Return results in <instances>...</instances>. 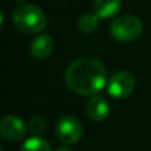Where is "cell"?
I'll list each match as a JSON object with an SVG mask.
<instances>
[{
    "label": "cell",
    "instance_id": "6da1fadb",
    "mask_svg": "<svg viewBox=\"0 0 151 151\" xmlns=\"http://www.w3.org/2000/svg\"><path fill=\"white\" fill-rule=\"evenodd\" d=\"M65 82L72 91L80 96H94L106 85V69L96 58H77L66 68Z\"/></svg>",
    "mask_w": 151,
    "mask_h": 151
},
{
    "label": "cell",
    "instance_id": "4fadbf2b",
    "mask_svg": "<svg viewBox=\"0 0 151 151\" xmlns=\"http://www.w3.org/2000/svg\"><path fill=\"white\" fill-rule=\"evenodd\" d=\"M56 151H72L69 147H66V146H64V147H60V149H57Z\"/></svg>",
    "mask_w": 151,
    "mask_h": 151
},
{
    "label": "cell",
    "instance_id": "ba28073f",
    "mask_svg": "<svg viewBox=\"0 0 151 151\" xmlns=\"http://www.w3.org/2000/svg\"><path fill=\"white\" fill-rule=\"evenodd\" d=\"M110 106L107 101L102 97H91L86 104V113L89 118L96 122H102L109 117Z\"/></svg>",
    "mask_w": 151,
    "mask_h": 151
},
{
    "label": "cell",
    "instance_id": "7c38bea8",
    "mask_svg": "<svg viewBox=\"0 0 151 151\" xmlns=\"http://www.w3.org/2000/svg\"><path fill=\"white\" fill-rule=\"evenodd\" d=\"M27 130L32 134V137H40L45 131V121L41 117H32L28 121Z\"/></svg>",
    "mask_w": 151,
    "mask_h": 151
},
{
    "label": "cell",
    "instance_id": "52a82bcc",
    "mask_svg": "<svg viewBox=\"0 0 151 151\" xmlns=\"http://www.w3.org/2000/svg\"><path fill=\"white\" fill-rule=\"evenodd\" d=\"M53 48H55L53 39L49 35L42 33L32 41L29 50H31V56L33 58H36V60H45L53 52Z\"/></svg>",
    "mask_w": 151,
    "mask_h": 151
},
{
    "label": "cell",
    "instance_id": "9c48e42d",
    "mask_svg": "<svg viewBox=\"0 0 151 151\" xmlns=\"http://www.w3.org/2000/svg\"><path fill=\"white\" fill-rule=\"evenodd\" d=\"M94 12L99 19L114 17L121 11L122 1L121 0H94Z\"/></svg>",
    "mask_w": 151,
    "mask_h": 151
},
{
    "label": "cell",
    "instance_id": "8992f818",
    "mask_svg": "<svg viewBox=\"0 0 151 151\" xmlns=\"http://www.w3.org/2000/svg\"><path fill=\"white\" fill-rule=\"evenodd\" d=\"M27 131V126L15 115H5L0 122V133L8 141H20Z\"/></svg>",
    "mask_w": 151,
    "mask_h": 151
},
{
    "label": "cell",
    "instance_id": "5bb4252c",
    "mask_svg": "<svg viewBox=\"0 0 151 151\" xmlns=\"http://www.w3.org/2000/svg\"><path fill=\"white\" fill-rule=\"evenodd\" d=\"M17 1H20V0H17ZM21 1H23V0H21Z\"/></svg>",
    "mask_w": 151,
    "mask_h": 151
},
{
    "label": "cell",
    "instance_id": "30bf717a",
    "mask_svg": "<svg viewBox=\"0 0 151 151\" xmlns=\"http://www.w3.org/2000/svg\"><path fill=\"white\" fill-rule=\"evenodd\" d=\"M98 20L99 17L96 13H85L78 19V29L83 33H93L97 28H98Z\"/></svg>",
    "mask_w": 151,
    "mask_h": 151
},
{
    "label": "cell",
    "instance_id": "9a60e30c",
    "mask_svg": "<svg viewBox=\"0 0 151 151\" xmlns=\"http://www.w3.org/2000/svg\"><path fill=\"white\" fill-rule=\"evenodd\" d=\"M0 151H3V150H0Z\"/></svg>",
    "mask_w": 151,
    "mask_h": 151
},
{
    "label": "cell",
    "instance_id": "8fae6325",
    "mask_svg": "<svg viewBox=\"0 0 151 151\" xmlns=\"http://www.w3.org/2000/svg\"><path fill=\"white\" fill-rule=\"evenodd\" d=\"M20 151H52L50 145L41 137H32L23 143Z\"/></svg>",
    "mask_w": 151,
    "mask_h": 151
},
{
    "label": "cell",
    "instance_id": "277c9868",
    "mask_svg": "<svg viewBox=\"0 0 151 151\" xmlns=\"http://www.w3.org/2000/svg\"><path fill=\"white\" fill-rule=\"evenodd\" d=\"M56 134L60 142L65 145H74L82 138L83 129L81 122L76 117L65 115L58 119L56 126Z\"/></svg>",
    "mask_w": 151,
    "mask_h": 151
},
{
    "label": "cell",
    "instance_id": "7a4b0ae2",
    "mask_svg": "<svg viewBox=\"0 0 151 151\" xmlns=\"http://www.w3.org/2000/svg\"><path fill=\"white\" fill-rule=\"evenodd\" d=\"M12 23L23 33H39L47 27V16L37 5L25 4L15 9Z\"/></svg>",
    "mask_w": 151,
    "mask_h": 151
},
{
    "label": "cell",
    "instance_id": "3957f363",
    "mask_svg": "<svg viewBox=\"0 0 151 151\" xmlns=\"http://www.w3.org/2000/svg\"><path fill=\"white\" fill-rule=\"evenodd\" d=\"M143 24L141 19L133 15H123L117 17L110 25V35L119 42H130L141 36Z\"/></svg>",
    "mask_w": 151,
    "mask_h": 151
},
{
    "label": "cell",
    "instance_id": "5b68a950",
    "mask_svg": "<svg viewBox=\"0 0 151 151\" xmlns=\"http://www.w3.org/2000/svg\"><path fill=\"white\" fill-rule=\"evenodd\" d=\"M134 88H135V77L131 72L127 70H121L113 74V77L107 82V91L110 96L117 99L130 96Z\"/></svg>",
    "mask_w": 151,
    "mask_h": 151
}]
</instances>
